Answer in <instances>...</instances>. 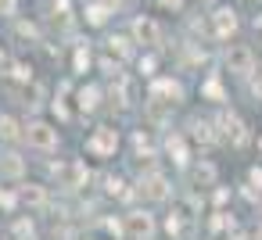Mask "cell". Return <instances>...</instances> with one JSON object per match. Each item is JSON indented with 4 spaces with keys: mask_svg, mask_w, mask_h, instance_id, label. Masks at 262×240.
Masks as SVG:
<instances>
[{
    "mask_svg": "<svg viewBox=\"0 0 262 240\" xmlns=\"http://www.w3.org/2000/svg\"><path fill=\"white\" fill-rule=\"evenodd\" d=\"M86 65H90V51H86V47H79V51H76V72H83Z\"/></svg>",
    "mask_w": 262,
    "mask_h": 240,
    "instance_id": "44dd1931",
    "label": "cell"
},
{
    "mask_svg": "<svg viewBox=\"0 0 262 240\" xmlns=\"http://www.w3.org/2000/svg\"><path fill=\"white\" fill-rule=\"evenodd\" d=\"M0 136H4V140H15V136H18V126H15V118H11V115L0 118Z\"/></svg>",
    "mask_w": 262,
    "mask_h": 240,
    "instance_id": "e0dca14e",
    "label": "cell"
},
{
    "mask_svg": "<svg viewBox=\"0 0 262 240\" xmlns=\"http://www.w3.org/2000/svg\"><path fill=\"white\" fill-rule=\"evenodd\" d=\"M54 176L61 186H79L86 179V165L83 161H69V165H54Z\"/></svg>",
    "mask_w": 262,
    "mask_h": 240,
    "instance_id": "8992f818",
    "label": "cell"
},
{
    "mask_svg": "<svg viewBox=\"0 0 262 240\" xmlns=\"http://www.w3.org/2000/svg\"><path fill=\"white\" fill-rule=\"evenodd\" d=\"M0 176H22V158L4 154V158H0Z\"/></svg>",
    "mask_w": 262,
    "mask_h": 240,
    "instance_id": "5bb4252c",
    "label": "cell"
},
{
    "mask_svg": "<svg viewBox=\"0 0 262 240\" xmlns=\"http://www.w3.org/2000/svg\"><path fill=\"white\" fill-rule=\"evenodd\" d=\"M165 229H169V233H176V229H180V219H176V215H169V222H165Z\"/></svg>",
    "mask_w": 262,
    "mask_h": 240,
    "instance_id": "f1b7e54d",
    "label": "cell"
},
{
    "mask_svg": "<svg viewBox=\"0 0 262 240\" xmlns=\"http://www.w3.org/2000/svg\"><path fill=\"white\" fill-rule=\"evenodd\" d=\"M97 101H101V90H97V86H83V90H79V108H83V111H94Z\"/></svg>",
    "mask_w": 262,
    "mask_h": 240,
    "instance_id": "4fadbf2b",
    "label": "cell"
},
{
    "mask_svg": "<svg viewBox=\"0 0 262 240\" xmlns=\"http://www.w3.org/2000/svg\"><path fill=\"white\" fill-rule=\"evenodd\" d=\"M22 201L33 204V208H40V204H47V190L40 183H29V186H22Z\"/></svg>",
    "mask_w": 262,
    "mask_h": 240,
    "instance_id": "8fae6325",
    "label": "cell"
},
{
    "mask_svg": "<svg viewBox=\"0 0 262 240\" xmlns=\"http://www.w3.org/2000/svg\"><path fill=\"white\" fill-rule=\"evenodd\" d=\"M151 101H162V104H180L183 101V86L172 83V79H158L155 90H151Z\"/></svg>",
    "mask_w": 262,
    "mask_h": 240,
    "instance_id": "5b68a950",
    "label": "cell"
},
{
    "mask_svg": "<svg viewBox=\"0 0 262 240\" xmlns=\"http://www.w3.org/2000/svg\"><path fill=\"white\" fill-rule=\"evenodd\" d=\"M212 29H215L219 40H230V36L237 33V11H233V8H219V11L212 15Z\"/></svg>",
    "mask_w": 262,
    "mask_h": 240,
    "instance_id": "277c9868",
    "label": "cell"
},
{
    "mask_svg": "<svg viewBox=\"0 0 262 240\" xmlns=\"http://www.w3.org/2000/svg\"><path fill=\"white\" fill-rule=\"evenodd\" d=\"M18 11V0H0V15H15Z\"/></svg>",
    "mask_w": 262,
    "mask_h": 240,
    "instance_id": "cb8c5ba5",
    "label": "cell"
},
{
    "mask_svg": "<svg viewBox=\"0 0 262 240\" xmlns=\"http://www.w3.org/2000/svg\"><path fill=\"white\" fill-rule=\"evenodd\" d=\"M115 147H119V133H115L112 126H101V129H94V136L86 140V151H90V154H97V158H108V154H115Z\"/></svg>",
    "mask_w": 262,
    "mask_h": 240,
    "instance_id": "7a4b0ae2",
    "label": "cell"
},
{
    "mask_svg": "<svg viewBox=\"0 0 262 240\" xmlns=\"http://www.w3.org/2000/svg\"><path fill=\"white\" fill-rule=\"evenodd\" d=\"M15 233H18V236H33V222H29V219H18V222H15Z\"/></svg>",
    "mask_w": 262,
    "mask_h": 240,
    "instance_id": "7402d4cb",
    "label": "cell"
},
{
    "mask_svg": "<svg viewBox=\"0 0 262 240\" xmlns=\"http://www.w3.org/2000/svg\"><path fill=\"white\" fill-rule=\"evenodd\" d=\"M241 240H258V236H251V233H244V236H241Z\"/></svg>",
    "mask_w": 262,
    "mask_h": 240,
    "instance_id": "4dcf8cb0",
    "label": "cell"
},
{
    "mask_svg": "<svg viewBox=\"0 0 262 240\" xmlns=\"http://www.w3.org/2000/svg\"><path fill=\"white\" fill-rule=\"evenodd\" d=\"M219 126L226 129V136H230V143H237V147H241V143L248 140V133H244V122H241L237 115H223V122H219Z\"/></svg>",
    "mask_w": 262,
    "mask_h": 240,
    "instance_id": "30bf717a",
    "label": "cell"
},
{
    "mask_svg": "<svg viewBox=\"0 0 262 240\" xmlns=\"http://www.w3.org/2000/svg\"><path fill=\"white\" fill-rule=\"evenodd\" d=\"M194 140L212 143V126H208V122H194Z\"/></svg>",
    "mask_w": 262,
    "mask_h": 240,
    "instance_id": "d6986e66",
    "label": "cell"
},
{
    "mask_svg": "<svg viewBox=\"0 0 262 240\" xmlns=\"http://www.w3.org/2000/svg\"><path fill=\"white\" fill-rule=\"evenodd\" d=\"M201 93H205L208 101H223V86H219V79H208V83L201 86Z\"/></svg>",
    "mask_w": 262,
    "mask_h": 240,
    "instance_id": "ac0fdd59",
    "label": "cell"
},
{
    "mask_svg": "<svg viewBox=\"0 0 262 240\" xmlns=\"http://www.w3.org/2000/svg\"><path fill=\"white\" fill-rule=\"evenodd\" d=\"M248 179H251V186H258V190H262V169H251V176H248Z\"/></svg>",
    "mask_w": 262,
    "mask_h": 240,
    "instance_id": "4316f807",
    "label": "cell"
},
{
    "mask_svg": "<svg viewBox=\"0 0 262 240\" xmlns=\"http://www.w3.org/2000/svg\"><path fill=\"white\" fill-rule=\"evenodd\" d=\"M133 36H137V43H158L162 40V29H158V22L155 18H137L133 22Z\"/></svg>",
    "mask_w": 262,
    "mask_h": 240,
    "instance_id": "ba28073f",
    "label": "cell"
},
{
    "mask_svg": "<svg viewBox=\"0 0 262 240\" xmlns=\"http://www.w3.org/2000/svg\"><path fill=\"white\" fill-rule=\"evenodd\" d=\"M126 226H129V236H133V240H147V236L155 233V222H151V215H144V211H129V215H126Z\"/></svg>",
    "mask_w": 262,
    "mask_h": 240,
    "instance_id": "52a82bcc",
    "label": "cell"
},
{
    "mask_svg": "<svg viewBox=\"0 0 262 240\" xmlns=\"http://www.w3.org/2000/svg\"><path fill=\"white\" fill-rule=\"evenodd\" d=\"M108 229H112V233H115V236H122V233H126V229H122V222H119V219H112V222H108Z\"/></svg>",
    "mask_w": 262,
    "mask_h": 240,
    "instance_id": "83f0119b",
    "label": "cell"
},
{
    "mask_svg": "<svg viewBox=\"0 0 262 240\" xmlns=\"http://www.w3.org/2000/svg\"><path fill=\"white\" fill-rule=\"evenodd\" d=\"M226 68L237 72V76L255 72V58H251V51H248V47H230V51H226Z\"/></svg>",
    "mask_w": 262,
    "mask_h": 240,
    "instance_id": "3957f363",
    "label": "cell"
},
{
    "mask_svg": "<svg viewBox=\"0 0 262 240\" xmlns=\"http://www.w3.org/2000/svg\"><path fill=\"white\" fill-rule=\"evenodd\" d=\"M251 90H255V97H258V101H262V68H258V72H255V83H251Z\"/></svg>",
    "mask_w": 262,
    "mask_h": 240,
    "instance_id": "d4e9b609",
    "label": "cell"
},
{
    "mask_svg": "<svg viewBox=\"0 0 262 240\" xmlns=\"http://www.w3.org/2000/svg\"><path fill=\"white\" fill-rule=\"evenodd\" d=\"M140 72L151 76V72H155V58H144V61H140Z\"/></svg>",
    "mask_w": 262,
    "mask_h": 240,
    "instance_id": "484cf974",
    "label": "cell"
},
{
    "mask_svg": "<svg viewBox=\"0 0 262 240\" xmlns=\"http://www.w3.org/2000/svg\"><path fill=\"white\" fill-rule=\"evenodd\" d=\"M140 194H144L147 201H165V197H169L165 176H147V179H140Z\"/></svg>",
    "mask_w": 262,
    "mask_h": 240,
    "instance_id": "9c48e42d",
    "label": "cell"
},
{
    "mask_svg": "<svg viewBox=\"0 0 262 240\" xmlns=\"http://www.w3.org/2000/svg\"><path fill=\"white\" fill-rule=\"evenodd\" d=\"M86 22L90 26H104L108 22V4H90L86 8Z\"/></svg>",
    "mask_w": 262,
    "mask_h": 240,
    "instance_id": "9a60e30c",
    "label": "cell"
},
{
    "mask_svg": "<svg viewBox=\"0 0 262 240\" xmlns=\"http://www.w3.org/2000/svg\"><path fill=\"white\" fill-rule=\"evenodd\" d=\"M165 151L172 154L176 165H187V143H183V136H169L165 140Z\"/></svg>",
    "mask_w": 262,
    "mask_h": 240,
    "instance_id": "7c38bea8",
    "label": "cell"
},
{
    "mask_svg": "<svg viewBox=\"0 0 262 240\" xmlns=\"http://www.w3.org/2000/svg\"><path fill=\"white\" fill-rule=\"evenodd\" d=\"M108 51L119 54V58H129V40H126V36H112V40H108Z\"/></svg>",
    "mask_w": 262,
    "mask_h": 240,
    "instance_id": "2e32d148",
    "label": "cell"
},
{
    "mask_svg": "<svg viewBox=\"0 0 262 240\" xmlns=\"http://www.w3.org/2000/svg\"><path fill=\"white\" fill-rule=\"evenodd\" d=\"M258 147H262V140H258Z\"/></svg>",
    "mask_w": 262,
    "mask_h": 240,
    "instance_id": "1f68e13d",
    "label": "cell"
},
{
    "mask_svg": "<svg viewBox=\"0 0 262 240\" xmlns=\"http://www.w3.org/2000/svg\"><path fill=\"white\" fill-rule=\"evenodd\" d=\"M194 179H198V183H212V179H215V169H212V165H198Z\"/></svg>",
    "mask_w": 262,
    "mask_h": 240,
    "instance_id": "ffe728a7",
    "label": "cell"
},
{
    "mask_svg": "<svg viewBox=\"0 0 262 240\" xmlns=\"http://www.w3.org/2000/svg\"><path fill=\"white\" fill-rule=\"evenodd\" d=\"M158 4H162V8H172V11H176V8H183V0H158Z\"/></svg>",
    "mask_w": 262,
    "mask_h": 240,
    "instance_id": "f546056e",
    "label": "cell"
},
{
    "mask_svg": "<svg viewBox=\"0 0 262 240\" xmlns=\"http://www.w3.org/2000/svg\"><path fill=\"white\" fill-rule=\"evenodd\" d=\"M15 201H18V197H15L11 190H0V208H8V211H11V208H15Z\"/></svg>",
    "mask_w": 262,
    "mask_h": 240,
    "instance_id": "603a6c76",
    "label": "cell"
},
{
    "mask_svg": "<svg viewBox=\"0 0 262 240\" xmlns=\"http://www.w3.org/2000/svg\"><path fill=\"white\" fill-rule=\"evenodd\" d=\"M26 140H29V147H36V151H54V147H58V129H54L51 122H29V126H26Z\"/></svg>",
    "mask_w": 262,
    "mask_h": 240,
    "instance_id": "6da1fadb",
    "label": "cell"
}]
</instances>
